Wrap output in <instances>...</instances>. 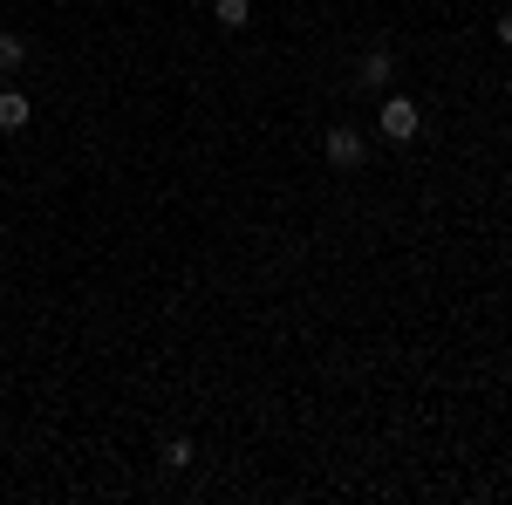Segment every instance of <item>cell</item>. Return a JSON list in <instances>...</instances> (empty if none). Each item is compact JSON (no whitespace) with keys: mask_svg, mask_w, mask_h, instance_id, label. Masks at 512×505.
Returning a JSON list of instances; mask_svg holds the SVG:
<instances>
[{"mask_svg":"<svg viewBox=\"0 0 512 505\" xmlns=\"http://www.w3.org/2000/svg\"><path fill=\"white\" fill-rule=\"evenodd\" d=\"M158 458H164V471H192L198 465V444H192V437H164Z\"/></svg>","mask_w":512,"mask_h":505,"instance_id":"8992f818","label":"cell"},{"mask_svg":"<svg viewBox=\"0 0 512 505\" xmlns=\"http://www.w3.org/2000/svg\"><path fill=\"white\" fill-rule=\"evenodd\" d=\"M28 117H35V103H28L21 89H0V137H21Z\"/></svg>","mask_w":512,"mask_h":505,"instance_id":"3957f363","label":"cell"},{"mask_svg":"<svg viewBox=\"0 0 512 505\" xmlns=\"http://www.w3.org/2000/svg\"><path fill=\"white\" fill-rule=\"evenodd\" d=\"M212 21H219L226 35H239V28L253 21V0H212Z\"/></svg>","mask_w":512,"mask_h":505,"instance_id":"5b68a950","label":"cell"},{"mask_svg":"<svg viewBox=\"0 0 512 505\" xmlns=\"http://www.w3.org/2000/svg\"><path fill=\"white\" fill-rule=\"evenodd\" d=\"M390 144H417L424 137V110L410 103V96H383V123H376Z\"/></svg>","mask_w":512,"mask_h":505,"instance_id":"6da1fadb","label":"cell"},{"mask_svg":"<svg viewBox=\"0 0 512 505\" xmlns=\"http://www.w3.org/2000/svg\"><path fill=\"white\" fill-rule=\"evenodd\" d=\"M492 35H499V41H506V48H512V7H506V14H499V21H492Z\"/></svg>","mask_w":512,"mask_h":505,"instance_id":"ba28073f","label":"cell"},{"mask_svg":"<svg viewBox=\"0 0 512 505\" xmlns=\"http://www.w3.org/2000/svg\"><path fill=\"white\" fill-rule=\"evenodd\" d=\"M321 151H328V164H335V171H355V164H362V151H369V144H362V130H349V123H335V130H328V144H321Z\"/></svg>","mask_w":512,"mask_h":505,"instance_id":"7a4b0ae2","label":"cell"},{"mask_svg":"<svg viewBox=\"0 0 512 505\" xmlns=\"http://www.w3.org/2000/svg\"><path fill=\"white\" fill-rule=\"evenodd\" d=\"M390 76H396V62L383 55V48H376V55H362V69H355V82H362V89H376V96L390 89Z\"/></svg>","mask_w":512,"mask_h":505,"instance_id":"277c9868","label":"cell"},{"mask_svg":"<svg viewBox=\"0 0 512 505\" xmlns=\"http://www.w3.org/2000/svg\"><path fill=\"white\" fill-rule=\"evenodd\" d=\"M21 62H28V41H21V35H7V28H0V69H21Z\"/></svg>","mask_w":512,"mask_h":505,"instance_id":"52a82bcc","label":"cell"}]
</instances>
